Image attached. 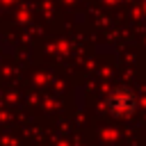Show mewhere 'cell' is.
<instances>
[{
    "mask_svg": "<svg viewBox=\"0 0 146 146\" xmlns=\"http://www.w3.org/2000/svg\"><path fill=\"white\" fill-rule=\"evenodd\" d=\"M107 110L114 116H130L137 110V96L128 87H119L107 96Z\"/></svg>",
    "mask_w": 146,
    "mask_h": 146,
    "instance_id": "obj_1",
    "label": "cell"
}]
</instances>
